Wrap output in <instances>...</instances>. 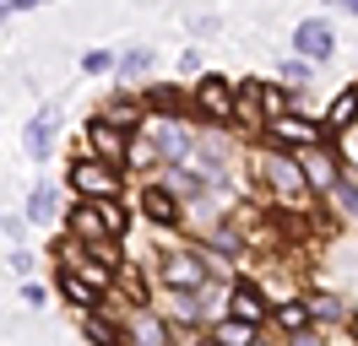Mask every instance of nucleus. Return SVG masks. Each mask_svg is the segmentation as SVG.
<instances>
[{"mask_svg":"<svg viewBox=\"0 0 358 346\" xmlns=\"http://www.w3.org/2000/svg\"><path fill=\"white\" fill-rule=\"evenodd\" d=\"M212 271H217V260L206 255V249H169L163 255V287H169V298H206V281H212Z\"/></svg>","mask_w":358,"mask_h":346,"instance_id":"nucleus-1","label":"nucleus"},{"mask_svg":"<svg viewBox=\"0 0 358 346\" xmlns=\"http://www.w3.org/2000/svg\"><path fill=\"white\" fill-rule=\"evenodd\" d=\"M358 125V82H348L342 92L331 98V108H326V119H320V130H353Z\"/></svg>","mask_w":358,"mask_h":346,"instance_id":"nucleus-15","label":"nucleus"},{"mask_svg":"<svg viewBox=\"0 0 358 346\" xmlns=\"http://www.w3.org/2000/svg\"><path fill=\"white\" fill-rule=\"evenodd\" d=\"M293 49H299V60L304 65H320L336 54V27L326 17H304L299 27H293Z\"/></svg>","mask_w":358,"mask_h":346,"instance_id":"nucleus-6","label":"nucleus"},{"mask_svg":"<svg viewBox=\"0 0 358 346\" xmlns=\"http://www.w3.org/2000/svg\"><path fill=\"white\" fill-rule=\"evenodd\" d=\"M282 346H326V336H320V330L310 324V330H299V336H288Z\"/></svg>","mask_w":358,"mask_h":346,"instance_id":"nucleus-24","label":"nucleus"},{"mask_svg":"<svg viewBox=\"0 0 358 346\" xmlns=\"http://www.w3.org/2000/svg\"><path fill=\"white\" fill-rule=\"evenodd\" d=\"M261 330L255 324H239V319H217L212 324V346H255Z\"/></svg>","mask_w":358,"mask_h":346,"instance_id":"nucleus-19","label":"nucleus"},{"mask_svg":"<svg viewBox=\"0 0 358 346\" xmlns=\"http://www.w3.org/2000/svg\"><path fill=\"white\" fill-rule=\"evenodd\" d=\"M282 76H288V82L299 86V82H304V76H310V65H304V60H288V65H282Z\"/></svg>","mask_w":358,"mask_h":346,"instance_id":"nucleus-25","label":"nucleus"},{"mask_svg":"<svg viewBox=\"0 0 358 346\" xmlns=\"http://www.w3.org/2000/svg\"><path fill=\"white\" fill-rule=\"evenodd\" d=\"M98 119H109L114 130H136L141 119H147V103H141V98H109Z\"/></svg>","mask_w":358,"mask_h":346,"instance_id":"nucleus-16","label":"nucleus"},{"mask_svg":"<svg viewBox=\"0 0 358 346\" xmlns=\"http://www.w3.org/2000/svg\"><path fill=\"white\" fill-rule=\"evenodd\" d=\"M304 308H310V324L315 330H320V324H348V303L342 298H331V292H310V298H304Z\"/></svg>","mask_w":358,"mask_h":346,"instance_id":"nucleus-17","label":"nucleus"},{"mask_svg":"<svg viewBox=\"0 0 358 346\" xmlns=\"http://www.w3.org/2000/svg\"><path fill=\"white\" fill-rule=\"evenodd\" d=\"M255 173L266 179V195H282V200H304V168H299V157H288V151H255Z\"/></svg>","mask_w":358,"mask_h":346,"instance_id":"nucleus-2","label":"nucleus"},{"mask_svg":"<svg viewBox=\"0 0 358 346\" xmlns=\"http://www.w3.org/2000/svg\"><path fill=\"white\" fill-rule=\"evenodd\" d=\"M71 190L82 195V200H120L125 179H120V168L98 163V157H76L71 163Z\"/></svg>","mask_w":358,"mask_h":346,"instance_id":"nucleus-3","label":"nucleus"},{"mask_svg":"<svg viewBox=\"0 0 358 346\" xmlns=\"http://www.w3.org/2000/svg\"><path fill=\"white\" fill-rule=\"evenodd\" d=\"M55 281H60V298H66L71 308H82V314H98V308H103V298H109V292H103L98 281L76 276V271H60Z\"/></svg>","mask_w":358,"mask_h":346,"instance_id":"nucleus-11","label":"nucleus"},{"mask_svg":"<svg viewBox=\"0 0 358 346\" xmlns=\"http://www.w3.org/2000/svg\"><path fill=\"white\" fill-rule=\"evenodd\" d=\"M66 222H71V238H76V243H114V238H109V227H103V216H98V206H92V200H76Z\"/></svg>","mask_w":358,"mask_h":346,"instance_id":"nucleus-13","label":"nucleus"},{"mask_svg":"<svg viewBox=\"0 0 358 346\" xmlns=\"http://www.w3.org/2000/svg\"><path fill=\"white\" fill-rule=\"evenodd\" d=\"M82 70H87V76H98V70H114V54H109V49H87V54H82Z\"/></svg>","mask_w":358,"mask_h":346,"instance_id":"nucleus-23","label":"nucleus"},{"mask_svg":"<svg viewBox=\"0 0 358 346\" xmlns=\"http://www.w3.org/2000/svg\"><path fill=\"white\" fill-rule=\"evenodd\" d=\"M223 319H239V324H255V330H261V324L271 319L266 292H261V287H255L250 276H239L234 287H228V308H223Z\"/></svg>","mask_w":358,"mask_h":346,"instance_id":"nucleus-5","label":"nucleus"},{"mask_svg":"<svg viewBox=\"0 0 358 346\" xmlns=\"http://www.w3.org/2000/svg\"><path fill=\"white\" fill-rule=\"evenodd\" d=\"M234 98H239V86L228 82V76H201L196 92H190L196 114H206V119H234Z\"/></svg>","mask_w":358,"mask_h":346,"instance_id":"nucleus-8","label":"nucleus"},{"mask_svg":"<svg viewBox=\"0 0 358 346\" xmlns=\"http://www.w3.org/2000/svg\"><path fill=\"white\" fill-rule=\"evenodd\" d=\"M271 319L282 324L288 336H299V330H310V308H304V298H288V303H277V308H271Z\"/></svg>","mask_w":358,"mask_h":346,"instance_id":"nucleus-20","label":"nucleus"},{"mask_svg":"<svg viewBox=\"0 0 358 346\" xmlns=\"http://www.w3.org/2000/svg\"><path fill=\"white\" fill-rule=\"evenodd\" d=\"M82 135H87L82 157H98V163H109V168H125V157H131V141H125V130H114L109 119H98V114H92Z\"/></svg>","mask_w":358,"mask_h":346,"instance_id":"nucleus-4","label":"nucleus"},{"mask_svg":"<svg viewBox=\"0 0 358 346\" xmlns=\"http://www.w3.org/2000/svg\"><path fill=\"white\" fill-rule=\"evenodd\" d=\"M201 346H212V341H201Z\"/></svg>","mask_w":358,"mask_h":346,"instance_id":"nucleus-26","label":"nucleus"},{"mask_svg":"<svg viewBox=\"0 0 358 346\" xmlns=\"http://www.w3.org/2000/svg\"><path fill=\"white\" fill-rule=\"evenodd\" d=\"M114 70H120V76H147V70H152V54H147V49H125V54L114 60Z\"/></svg>","mask_w":358,"mask_h":346,"instance_id":"nucleus-22","label":"nucleus"},{"mask_svg":"<svg viewBox=\"0 0 358 346\" xmlns=\"http://www.w3.org/2000/svg\"><path fill=\"white\" fill-rule=\"evenodd\" d=\"M255 346H261V341H255Z\"/></svg>","mask_w":358,"mask_h":346,"instance_id":"nucleus-27","label":"nucleus"},{"mask_svg":"<svg viewBox=\"0 0 358 346\" xmlns=\"http://www.w3.org/2000/svg\"><path fill=\"white\" fill-rule=\"evenodd\" d=\"M136 206H141V216H147L152 227H174L179 216H185V206L174 200V190H169L163 179H147V184H141V195H136Z\"/></svg>","mask_w":358,"mask_h":346,"instance_id":"nucleus-9","label":"nucleus"},{"mask_svg":"<svg viewBox=\"0 0 358 346\" xmlns=\"http://www.w3.org/2000/svg\"><path fill=\"white\" fill-rule=\"evenodd\" d=\"M49 216H55V190L38 184V190L27 195V222H49Z\"/></svg>","mask_w":358,"mask_h":346,"instance_id":"nucleus-21","label":"nucleus"},{"mask_svg":"<svg viewBox=\"0 0 358 346\" xmlns=\"http://www.w3.org/2000/svg\"><path fill=\"white\" fill-rule=\"evenodd\" d=\"M82 336L92 346H125V330L109 319V314H82Z\"/></svg>","mask_w":358,"mask_h":346,"instance_id":"nucleus-18","label":"nucleus"},{"mask_svg":"<svg viewBox=\"0 0 358 346\" xmlns=\"http://www.w3.org/2000/svg\"><path fill=\"white\" fill-rule=\"evenodd\" d=\"M152 151L163 157V163H179V168H185V163H190V151H196V135L179 125V119H163L157 135H152Z\"/></svg>","mask_w":358,"mask_h":346,"instance_id":"nucleus-10","label":"nucleus"},{"mask_svg":"<svg viewBox=\"0 0 358 346\" xmlns=\"http://www.w3.org/2000/svg\"><path fill=\"white\" fill-rule=\"evenodd\" d=\"M55 130H60V108H38V114H33V119H27V157H33V163H44L49 157V146H55Z\"/></svg>","mask_w":358,"mask_h":346,"instance_id":"nucleus-12","label":"nucleus"},{"mask_svg":"<svg viewBox=\"0 0 358 346\" xmlns=\"http://www.w3.org/2000/svg\"><path fill=\"white\" fill-rule=\"evenodd\" d=\"M141 103L152 108V114H163V119L196 114V103H190V92H185V86H147V92H141Z\"/></svg>","mask_w":358,"mask_h":346,"instance_id":"nucleus-14","label":"nucleus"},{"mask_svg":"<svg viewBox=\"0 0 358 346\" xmlns=\"http://www.w3.org/2000/svg\"><path fill=\"white\" fill-rule=\"evenodd\" d=\"M320 135H326V130L315 125V119H304V114H282V119H271V146L288 151V157L320 146Z\"/></svg>","mask_w":358,"mask_h":346,"instance_id":"nucleus-7","label":"nucleus"}]
</instances>
